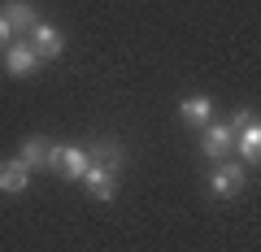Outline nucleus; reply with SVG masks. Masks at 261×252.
I'll list each match as a JSON object with an SVG mask.
<instances>
[{"label": "nucleus", "instance_id": "nucleus-1", "mask_svg": "<svg viewBox=\"0 0 261 252\" xmlns=\"http://www.w3.org/2000/svg\"><path fill=\"white\" fill-rule=\"evenodd\" d=\"M209 191H214L218 200H235L244 196V183H248V170L240 165V161H214V170L205 174Z\"/></svg>", "mask_w": 261, "mask_h": 252}, {"label": "nucleus", "instance_id": "nucleus-2", "mask_svg": "<svg viewBox=\"0 0 261 252\" xmlns=\"http://www.w3.org/2000/svg\"><path fill=\"white\" fill-rule=\"evenodd\" d=\"M0 52H5V74H9V78H31L39 66H44L39 52L27 44V39H13V44H5Z\"/></svg>", "mask_w": 261, "mask_h": 252}, {"label": "nucleus", "instance_id": "nucleus-3", "mask_svg": "<svg viewBox=\"0 0 261 252\" xmlns=\"http://www.w3.org/2000/svg\"><path fill=\"white\" fill-rule=\"evenodd\" d=\"M27 44L39 52V61H57V57L65 52V35L53 26V22H44V18H39L35 26L27 31Z\"/></svg>", "mask_w": 261, "mask_h": 252}, {"label": "nucleus", "instance_id": "nucleus-4", "mask_svg": "<svg viewBox=\"0 0 261 252\" xmlns=\"http://www.w3.org/2000/svg\"><path fill=\"white\" fill-rule=\"evenodd\" d=\"M231 148H235V131L226 126V122H209V126H200V152H205V161H226Z\"/></svg>", "mask_w": 261, "mask_h": 252}, {"label": "nucleus", "instance_id": "nucleus-5", "mask_svg": "<svg viewBox=\"0 0 261 252\" xmlns=\"http://www.w3.org/2000/svg\"><path fill=\"white\" fill-rule=\"evenodd\" d=\"M83 187H87V196H92V200H113V196H118V170H109V165H87Z\"/></svg>", "mask_w": 261, "mask_h": 252}, {"label": "nucleus", "instance_id": "nucleus-6", "mask_svg": "<svg viewBox=\"0 0 261 252\" xmlns=\"http://www.w3.org/2000/svg\"><path fill=\"white\" fill-rule=\"evenodd\" d=\"M0 18L9 22L13 35H27V31L39 22V9L31 5V0H5V5H0Z\"/></svg>", "mask_w": 261, "mask_h": 252}, {"label": "nucleus", "instance_id": "nucleus-7", "mask_svg": "<svg viewBox=\"0 0 261 252\" xmlns=\"http://www.w3.org/2000/svg\"><path fill=\"white\" fill-rule=\"evenodd\" d=\"M178 118H183V126H192V131H200V126H209V122H214V100H209L205 92L187 96V100L178 104Z\"/></svg>", "mask_w": 261, "mask_h": 252}, {"label": "nucleus", "instance_id": "nucleus-8", "mask_svg": "<svg viewBox=\"0 0 261 252\" xmlns=\"http://www.w3.org/2000/svg\"><path fill=\"white\" fill-rule=\"evenodd\" d=\"M87 157H92V165H109V170L126 165V148L118 139H92L87 144Z\"/></svg>", "mask_w": 261, "mask_h": 252}, {"label": "nucleus", "instance_id": "nucleus-9", "mask_svg": "<svg viewBox=\"0 0 261 252\" xmlns=\"http://www.w3.org/2000/svg\"><path fill=\"white\" fill-rule=\"evenodd\" d=\"M87 165H92V157H87V148H74V144H61V157H57V174L61 178H83Z\"/></svg>", "mask_w": 261, "mask_h": 252}, {"label": "nucleus", "instance_id": "nucleus-10", "mask_svg": "<svg viewBox=\"0 0 261 252\" xmlns=\"http://www.w3.org/2000/svg\"><path fill=\"white\" fill-rule=\"evenodd\" d=\"M31 187V170H22L18 161H0V196H22Z\"/></svg>", "mask_w": 261, "mask_h": 252}, {"label": "nucleus", "instance_id": "nucleus-11", "mask_svg": "<svg viewBox=\"0 0 261 252\" xmlns=\"http://www.w3.org/2000/svg\"><path fill=\"white\" fill-rule=\"evenodd\" d=\"M235 152H240V161H252V165L261 161V126L257 122H248L244 131H235Z\"/></svg>", "mask_w": 261, "mask_h": 252}, {"label": "nucleus", "instance_id": "nucleus-12", "mask_svg": "<svg viewBox=\"0 0 261 252\" xmlns=\"http://www.w3.org/2000/svg\"><path fill=\"white\" fill-rule=\"evenodd\" d=\"M44 152H48V144L39 139V135H31V139L18 148V157H13V161H18L22 170H39V165H44Z\"/></svg>", "mask_w": 261, "mask_h": 252}, {"label": "nucleus", "instance_id": "nucleus-13", "mask_svg": "<svg viewBox=\"0 0 261 252\" xmlns=\"http://www.w3.org/2000/svg\"><path fill=\"white\" fill-rule=\"evenodd\" d=\"M248 122H257V113H252L248 104H240V109L231 113V122H226V126H231V131H244V126H248Z\"/></svg>", "mask_w": 261, "mask_h": 252}, {"label": "nucleus", "instance_id": "nucleus-14", "mask_svg": "<svg viewBox=\"0 0 261 252\" xmlns=\"http://www.w3.org/2000/svg\"><path fill=\"white\" fill-rule=\"evenodd\" d=\"M9 35H13V31H9V22H5V18H0V48H5V44H9Z\"/></svg>", "mask_w": 261, "mask_h": 252}]
</instances>
